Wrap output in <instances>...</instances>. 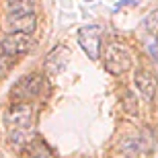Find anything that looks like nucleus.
Listing matches in <instances>:
<instances>
[{
  "label": "nucleus",
  "mask_w": 158,
  "mask_h": 158,
  "mask_svg": "<svg viewBox=\"0 0 158 158\" xmlns=\"http://www.w3.org/2000/svg\"><path fill=\"white\" fill-rule=\"evenodd\" d=\"M8 138L12 144H29L33 134V109L27 103H17L8 109L4 117Z\"/></svg>",
  "instance_id": "obj_1"
},
{
  "label": "nucleus",
  "mask_w": 158,
  "mask_h": 158,
  "mask_svg": "<svg viewBox=\"0 0 158 158\" xmlns=\"http://www.w3.org/2000/svg\"><path fill=\"white\" fill-rule=\"evenodd\" d=\"M103 64H105V70L113 76L125 74L131 68V53L121 43H109L103 52Z\"/></svg>",
  "instance_id": "obj_2"
},
{
  "label": "nucleus",
  "mask_w": 158,
  "mask_h": 158,
  "mask_svg": "<svg viewBox=\"0 0 158 158\" xmlns=\"http://www.w3.org/2000/svg\"><path fill=\"white\" fill-rule=\"evenodd\" d=\"M43 88H45L43 76L37 74V72H33V74L23 76L17 84H15V88H12V97L19 99V103H27V101H31V99H37V97L43 93Z\"/></svg>",
  "instance_id": "obj_3"
},
{
  "label": "nucleus",
  "mask_w": 158,
  "mask_h": 158,
  "mask_svg": "<svg viewBox=\"0 0 158 158\" xmlns=\"http://www.w3.org/2000/svg\"><path fill=\"white\" fill-rule=\"evenodd\" d=\"M78 43L90 60H99V56L103 53L101 52V47H103V29L99 25H86V27L78 29Z\"/></svg>",
  "instance_id": "obj_4"
},
{
  "label": "nucleus",
  "mask_w": 158,
  "mask_h": 158,
  "mask_svg": "<svg viewBox=\"0 0 158 158\" xmlns=\"http://www.w3.org/2000/svg\"><path fill=\"white\" fill-rule=\"evenodd\" d=\"M33 47V37L27 33H8L0 39V53H4L6 58L23 56Z\"/></svg>",
  "instance_id": "obj_5"
},
{
  "label": "nucleus",
  "mask_w": 158,
  "mask_h": 158,
  "mask_svg": "<svg viewBox=\"0 0 158 158\" xmlns=\"http://www.w3.org/2000/svg\"><path fill=\"white\" fill-rule=\"evenodd\" d=\"M6 29L10 33H27V35H31L37 29V15L31 10L15 8V10H10V15L6 19Z\"/></svg>",
  "instance_id": "obj_6"
},
{
  "label": "nucleus",
  "mask_w": 158,
  "mask_h": 158,
  "mask_svg": "<svg viewBox=\"0 0 158 158\" xmlns=\"http://www.w3.org/2000/svg\"><path fill=\"white\" fill-rule=\"evenodd\" d=\"M134 84H135V88H138V93L146 101H154V97H156V93H158V78L154 76L150 70L138 68V70L134 72Z\"/></svg>",
  "instance_id": "obj_7"
},
{
  "label": "nucleus",
  "mask_w": 158,
  "mask_h": 158,
  "mask_svg": "<svg viewBox=\"0 0 158 158\" xmlns=\"http://www.w3.org/2000/svg\"><path fill=\"white\" fill-rule=\"evenodd\" d=\"M66 66H68V52L64 47H56L53 52H49L45 60V70L49 74H60L62 70H66Z\"/></svg>",
  "instance_id": "obj_8"
},
{
  "label": "nucleus",
  "mask_w": 158,
  "mask_h": 158,
  "mask_svg": "<svg viewBox=\"0 0 158 158\" xmlns=\"http://www.w3.org/2000/svg\"><path fill=\"white\" fill-rule=\"evenodd\" d=\"M25 158H49V150H47L41 142L33 140L25 146Z\"/></svg>",
  "instance_id": "obj_9"
},
{
  "label": "nucleus",
  "mask_w": 158,
  "mask_h": 158,
  "mask_svg": "<svg viewBox=\"0 0 158 158\" xmlns=\"http://www.w3.org/2000/svg\"><path fill=\"white\" fill-rule=\"evenodd\" d=\"M121 103H123V109H125L127 113H131V115H135V113H138L135 94L131 93V90H123V99H121Z\"/></svg>",
  "instance_id": "obj_10"
},
{
  "label": "nucleus",
  "mask_w": 158,
  "mask_h": 158,
  "mask_svg": "<svg viewBox=\"0 0 158 158\" xmlns=\"http://www.w3.org/2000/svg\"><path fill=\"white\" fill-rule=\"evenodd\" d=\"M158 23V10L156 12H152V15H150V17L146 19V23H144V27H146V29H152L154 25Z\"/></svg>",
  "instance_id": "obj_11"
},
{
  "label": "nucleus",
  "mask_w": 158,
  "mask_h": 158,
  "mask_svg": "<svg viewBox=\"0 0 158 158\" xmlns=\"http://www.w3.org/2000/svg\"><path fill=\"white\" fill-rule=\"evenodd\" d=\"M148 52H150V56H152L154 60H158V43H150V45H148Z\"/></svg>",
  "instance_id": "obj_12"
},
{
  "label": "nucleus",
  "mask_w": 158,
  "mask_h": 158,
  "mask_svg": "<svg viewBox=\"0 0 158 158\" xmlns=\"http://www.w3.org/2000/svg\"><path fill=\"white\" fill-rule=\"evenodd\" d=\"M6 66H8V64H6V56H4V53H0V78H2V74L6 72Z\"/></svg>",
  "instance_id": "obj_13"
},
{
  "label": "nucleus",
  "mask_w": 158,
  "mask_h": 158,
  "mask_svg": "<svg viewBox=\"0 0 158 158\" xmlns=\"http://www.w3.org/2000/svg\"><path fill=\"white\" fill-rule=\"evenodd\" d=\"M134 4H138V0H119L115 8H121V6H134Z\"/></svg>",
  "instance_id": "obj_14"
},
{
  "label": "nucleus",
  "mask_w": 158,
  "mask_h": 158,
  "mask_svg": "<svg viewBox=\"0 0 158 158\" xmlns=\"http://www.w3.org/2000/svg\"><path fill=\"white\" fill-rule=\"evenodd\" d=\"M21 4H23V0H8V8H10V10L21 8Z\"/></svg>",
  "instance_id": "obj_15"
}]
</instances>
